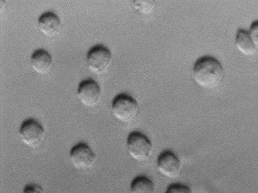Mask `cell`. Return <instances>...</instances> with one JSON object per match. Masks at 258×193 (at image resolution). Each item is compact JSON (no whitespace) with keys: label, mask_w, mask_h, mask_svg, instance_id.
Returning <instances> with one entry per match:
<instances>
[{"label":"cell","mask_w":258,"mask_h":193,"mask_svg":"<svg viewBox=\"0 0 258 193\" xmlns=\"http://www.w3.org/2000/svg\"><path fill=\"white\" fill-rule=\"evenodd\" d=\"M192 76L195 81L201 87L213 89L222 81L224 71L217 59L206 56L200 58L195 63Z\"/></svg>","instance_id":"1"},{"label":"cell","mask_w":258,"mask_h":193,"mask_svg":"<svg viewBox=\"0 0 258 193\" xmlns=\"http://www.w3.org/2000/svg\"><path fill=\"white\" fill-rule=\"evenodd\" d=\"M139 109L136 100L127 93L117 94L111 103L113 116L122 123H130L133 121L138 113Z\"/></svg>","instance_id":"2"},{"label":"cell","mask_w":258,"mask_h":193,"mask_svg":"<svg viewBox=\"0 0 258 193\" xmlns=\"http://www.w3.org/2000/svg\"><path fill=\"white\" fill-rule=\"evenodd\" d=\"M126 147L130 156L139 162L148 160L153 151V144L150 139L138 131L129 133L126 139Z\"/></svg>","instance_id":"3"},{"label":"cell","mask_w":258,"mask_h":193,"mask_svg":"<svg viewBox=\"0 0 258 193\" xmlns=\"http://www.w3.org/2000/svg\"><path fill=\"white\" fill-rule=\"evenodd\" d=\"M87 64L93 73L101 74L105 72L112 61V54L106 46L98 44L92 47L87 52Z\"/></svg>","instance_id":"4"},{"label":"cell","mask_w":258,"mask_h":193,"mask_svg":"<svg viewBox=\"0 0 258 193\" xmlns=\"http://www.w3.org/2000/svg\"><path fill=\"white\" fill-rule=\"evenodd\" d=\"M19 133L22 141L27 147L34 149L42 143L45 137L44 128L33 119H27L21 124Z\"/></svg>","instance_id":"5"},{"label":"cell","mask_w":258,"mask_h":193,"mask_svg":"<svg viewBox=\"0 0 258 193\" xmlns=\"http://www.w3.org/2000/svg\"><path fill=\"white\" fill-rule=\"evenodd\" d=\"M70 158L73 166L80 170L92 168L96 159L95 154L90 147L84 142H80L72 148Z\"/></svg>","instance_id":"6"},{"label":"cell","mask_w":258,"mask_h":193,"mask_svg":"<svg viewBox=\"0 0 258 193\" xmlns=\"http://www.w3.org/2000/svg\"><path fill=\"white\" fill-rule=\"evenodd\" d=\"M101 91L98 84L88 78L82 81L77 89V96L81 103L87 107H93L99 102Z\"/></svg>","instance_id":"7"},{"label":"cell","mask_w":258,"mask_h":193,"mask_svg":"<svg viewBox=\"0 0 258 193\" xmlns=\"http://www.w3.org/2000/svg\"><path fill=\"white\" fill-rule=\"evenodd\" d=\"M157 167L159 172L166 177L175 178L181 168V162L172 151L165 150L158 156Z\"/></svg>","instance_id":"8"},{"label":"cell","mask_w":258,"mask_h":193,"mask_svg":"<svg viewBox=\"0 0 258 193\" xmlns=\"http://www.w3.org/2000/svg\"><path fill=\"white\" fill-rule=\"evenodd\" d=\"M38 27L44 35L52 36L59 30L61 22L58 16L52 12H46L41 14L38 19Z\"/></svg>","instance_id":"9"},{"label":"cell","mask_w":258,"mask_h":193,"mask_svg":"<svg viewBox=\"0 0 258 193\" xmlns=\"http://www.w3.org/2000/svg\"><path fill=\"white\" fill-rule=\"evenodd\" d=\"M30 60L33 70L38 74H43L47 73L52 65L51 56L43 49H38L34 51L31 56Z\"/></svg>","instance_id":"10"},{"label":"cell","mask_w":258,"mask_h":193,"mask_svg":"<svg viewBox=\"0 0 258 193\" xmlns=\"http://www.w3.org/2000/svg\"><path fill=\"white\" fill-rule=\"evenodd\" d=\"M235 43L238 51L246 56H252L257 51L249 31L242 29L237 30Z\"/></svg>","instance_id":"11"},{"label":"cell","mask_w":258,"mask_h":193,"mask_svg":"<svg viewBox=\"0 0 258 193\" xmlns=\"http://www.w3.org/2000/svg\"><path fill=\"white\" fill-rule=\"evenodd\" d=\"M130 193H155V185L152 180L145 175L135 177L131 182Z\"/></svg>","instance_id":"12"},{"label":"cell","mask_w":258,"mask_h":193,"mask_svg":"<svg viewBox=\"0 0 258 193\" xmlns=\"http://www.w3.org/2000/svg\"><path fill=\"white\" fill-rule=\"evenodd\" d=\"M155 5V1H133L134 8L142 15H148L152 13Z\"/></svg>","instance_id":"13"},{"label":"cell","mask_w":258,"mask_h":193,"mask_svg":"<svg viewBox=\"0 0 258 193\" xmlns=\"http://www.w3.org/2000/svg\"><path fill=\"white\" fill-rule=\"evenodd\" d=\"M165 193H192V191L186 185L180 183H174L167 187Z\"/></svg>","instance_id":"14"},{"label":"cell","mask_w":258,"mask_h":193,"mask_svg":"<svg viewBox=\"0 0 258 193\" xmlns=\"http://www.w3.org/2000/svg\"><path fill=\"white\" fill-rule=\"evenodd\" d=\"M249 35L255 44L257 50L258 49V20L253 22L250 27L249 31Z\"/></svg>","instance_id":"15"},{"label":"cell","mask_w":258,"mask_h":193,"mask_svg":"<svg viewBox=\"0 0 258 193\" xmlns=\"http://www.w3.org/2000/svg\"><path fill=\"white\" fill-rule=\"evenodd\" d=\"M22 193H44V190L39 185L30 183L25 186Z\"/></svg>","instance_id":"16"}]
</instances>
